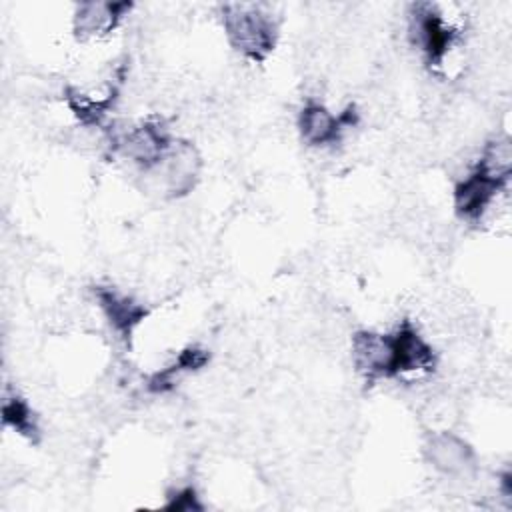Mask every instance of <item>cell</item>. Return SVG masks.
Here are the masks:
<instances>
[{"label": "cell", "instance_id": "obj_1", "mask_svg": "<svg viewBox=\"0 0 512 512\" xmlns=\"http://www.w3.org/2000/svg\"><path fill=\"white\" fill-rule=\"evenodd\" d=\"M224 34L230 46L252 62H264L278 40V20L272 8L256 2H228L220 6Z\"/></svg>", "mask_w": 512, "mask_h": 512}, {"label": "cell", "instance_id": "obj_2", "mask_svg": "<svg viewBox=\"0 0 512 512\" xmlns=\"http://www.w3.org/2000/svg\"><path fill=\"white\" fill-rule=\"evenodd\" d=\"M410 38L420 48L430 68H442L446 56L460 42V28L446 20L436 4L416 2L410 6Z\"/></svg>", "mask_w": 512, "mask_h": 512}, {"label": "cell", "instance_id": "obj_3", "mask_svg": "<svg viewBox=\"0 0 512 512\" xmlns=\"http://www.w3.org/2000/svg\"><path fill=\"white\" fill-rule=\"evenodd\" d=\"M172 144L174 142L168 130L158 120H144L124 132L114 134L112 138V148L122 152L144 172L154 170L164 160Z\"/></svg>", "mask_w": 512, "mask_h": 512}, {"label": "cell", "instance_id": "obj_4", "mask_svg": "<svg viewBox=\"0 0 512 512\" xmlns=\"http://www.w3.org/2000/svg\"><path fill=\"white\" fill-rule=\"evenodd\" d=\"M360 120L356 104H348L342 112L332 114L320 102H306L298 114V130L308 146L338 144L344 130L354 128Z\"/></svg>", "mask_w": 512, "mask_h": 512}, {"label": "cell", "instance_id": "obj_5", "mask_svg": "<svg viewBox=\"0 0 512 512\" xmlns=\"http://www.w3.org/2000/svg\"><path fill=\"white\" fill-rule=\"evenodd\" d=\"M352 364L370 384L382 378H394L392 336L374 330H358L352 336Z\"/></svg>", "mask_w": 512, "mask_h": 512}, {"label": "cell", "instance_id": "obj_6", "mask_svg": "<svg viewBox=\"0 0 512 512\" xmlns=\"http://www.w3.org/2000/svg\"><path fill=\"white\" fill-rule=\"evenodd\" d=\"M154 170H160L166 194L170 198H182L190 194L200 180L202 156L192 142L178 140Z\"/></svg>", "mask_w": 512, "mask_h": 512}, {"label": "cell", "instance_id": "obj_7", "mask_svg": "<svg viewBox=\"0 0 512 512\" xmlns=\"http://www.w3.org/2000/svg\"><path fill=\"white\" fill-rule=\"evenodd\" d=\"M390 336L394 346V378L434 372L438 364L436 352L410 320H402Z\"/></svg>", "mask_w": 512, "mask_h": 512}, {"label": "cell", "instance_id": "obj_8", "mask_svg": "<svg viewBox=\"0 0 512 512\" xmlns=\"http://www.w3.org/2000/svg\"><path fill=\"white\" fill-rule=\"evenodd\" d=\"M508 180L498 178L480 166H474L468 176H464L454 186V210L460 218L478 220L488 210L492 200L506 188Z\"/></svg>", "mask_w": 512, "mask_h": 512}, {"label": "cell", "instance_id": "obj_9", "mask_svg": "<svg viewBox=\"0 0 512 512\" xmlns=\"http://www.w3.org/2000/svg\"><path fill=\"white\" fill-rule=\"evenodd\" d=\"M428 462L442 474L464 476L474 470L476 454L472 446L454 432H434L424 444Z\"/></svg>", "mask_w": 512, "mask_h": 512}, {"label": "cell", "instance_id": "obj_10", "mask_svg": "<svg viewBox=\"0 0 512 512\" xmlns=\"http://www.w3.org/2000/svg\"><path fill=\"white\" fill-rule=\"evenodd\" d=\"M94 296L98 300V306L108 320L110 328L122 338L130 340L134 330L142 324V320L148 316V308L138 302L136 298L118 292L110 286H94Z\"/></svg>", "mask_w": 512, "mask_h": 512}, {"label": "cell", "instance_id": "obj_11", "mask_svg": "<svg viewBox=\"0 0 512 512\" xmlns=\"http://www.w3.org/2000/svg\"><path fill=\"white\" fill-rule=\"evenodd\" d=\"M132 2H82L74 10L72 28L78 40L108 36L132 10Z\"/></svg>", "mask_w": 512, "mask_h": 512}, {"label": "cell", "instance_id": "obj_12", "mask_svg": "<svg viewBox=\"0 0 512 512\" xmlns=\"http://www.w3.org/2000/svg\"><path fill=\"white\" fill-rule=\"evenodd\" d=\"M118 94H120V88L116 82L108 84L102 94L86 92L76 86H66L64 102L82 126H100L110 114V110L114 108Z\"/></svg>", "mask_w": 512, "mask_h": 512}, {"label": "cell", "instance_id": "obj_13", "mask_svg": "<svg viewBox=\"0 0 512 512\" xmlns=\"http://www.w3.org/2000/svg\"><path fill=\"white\" fill-rule=\"evenodd\" d=\"M210 362V352L204 348V346H198V344H190L186 348H182L178 352V356L164 368L152 372L148 376V382H146V388L152 392V394H166L174 388L176 384V378L180 374H186V372H198L200 368H204L206 364Z\"/></svg>", "mask_w": 512, "mask_h": 512}, {"label": "cell", "instance_id": "obj_14", "mask_svg": "<svg viewBox=\"0 0 512 512\" xmlns=\"http://www.w3.org/2000/svg\"><path fill=\"white\" fill-rule=\"evenodd\" d=\"M2 422L6 428H12L14 432H18L20 436H24L34 444L40 440L38 416L28 404V400L22 398L18 392H10V390L4 392Z\"/></svg>", "mask_w": 512, "mask_h": 512}, {"label": "cell", "instance_id": "obj_15", "mask_svg": "<svg viewBox=\"0 0 512 512\" xmlns=\"http://www.w3.org/2000/svg\"><path fill=\"white\" fill-rule=\"evenodd\" d=\"M166 510H182V512L202 510V502L198 500V494L192 486H184V488H180V490H176L168 496Z\"/></svg>", "mask_w": 512, "mask_h": 512}]
</instances>
